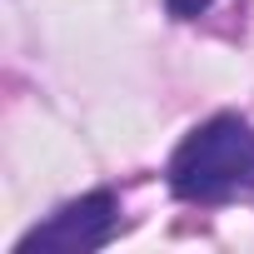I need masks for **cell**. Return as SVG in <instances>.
I'll list each match as a JSON object with an SVG mask.
<instances>
[{
    "instance_id": "1",
    "label": "cell",
    "mask_w": 254,
    "mask_h": 254,
    "mask_svg": "<svg viewBox=\"0 0 254 254\" xmlns=\"http://www.w3.org/2000/svg\"><path fill=\"white\" fill-rule=\"evenodd\" d=\"M170 190L194 204H219L254 190V130L239 115H214L170 160Z\"/></svg>"
},
{
    "instance_id": "3",
    "label": "cell",
    "mask_w": 254,
    "mask_h": 254,
    "mask_svg": "<svg viewBox=\"0 0 254 254\" xmlns=\"http://www.w3.org/2000/svg\"><path fill=\"white\" fill-rule=\"evenodd\" d=\"M165 5H170L175 20H194V15H204V10L214 5V0H165Z\"/></svg>"
},
{
    "instance_id": "2",
    "label": "cell",
    "mask_w": 254,
    "mask_h": 254,
    "mask_svg": "<svg viewBox=\"0 0 254 254\" xmlns=\"http://www.w3.org/2000/svg\"><path fill=\"white\" fill-rule=\"evenodd\" d=\"M115 229H120V199L110 190H95V194H80L65 209H55L45 224H35L15 244V254H35V249L40 254H90V249L110 244Z\"/></svg>"
}]
</instances>
